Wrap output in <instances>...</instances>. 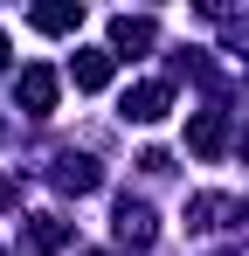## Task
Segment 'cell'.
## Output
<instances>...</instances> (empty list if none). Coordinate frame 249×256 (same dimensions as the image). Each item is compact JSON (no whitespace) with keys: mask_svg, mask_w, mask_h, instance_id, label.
<instances>
[{"mask_svg":"<svg viewBox=\"0 0 249 256\" xmlns=\"http://www.w3.org/2000/svg\"><path fill=\"white\" fill-rule=\"evenodd\" d=\"M21 97H28V111H48V104H56V76H48V70H28V76H21Z\"/></svg>","mask_w":249,"mask_h":256,"instance_id":"obj_1","label":"cell"},{"mask_svg":"<svg viewBox=\"0 0 249 256\" xmlns=\"http://www.w3.org/2000/svg\"><path fill=\"white\" fill-rule=\"evenodd\" d=\"M124 111H132V118H160V111H166V90H160V84L132 90V97H124Z\"/></svg>","mask_w":249,"mask_h":256,"instance_id":"obj_2","label":"cell"}]
</instances>
